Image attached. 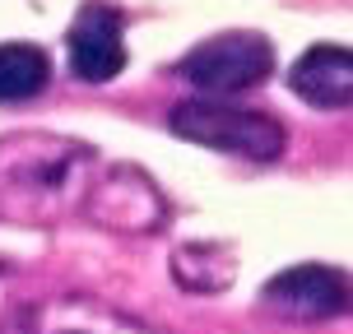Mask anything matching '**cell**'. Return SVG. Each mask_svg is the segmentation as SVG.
I'll return each instance as SVG.
<instances>
[{
  "mask_svg": "<svg viewBox=\"0 0 353 334\" xmlns=\"http://www.w3.org/2000/svg\"><path fill=\"white\" fill-rule=\"evenodd\" d=\"M172 130L191 144L242 154V158H256V163L279 158L283 140H288L274 116L251 112V107H228V103H181L172 112Z\"/></svg>",
  "mask_w": 353,
  "mask_h": 334,
  "instance_id": "6da1fadb",
  "label": "cell"
},
{
  "mask_svg": "<svg viewBox=\"0 0 353 334\" xmlns=\"http://www.w3.org/2000/svg\"><path fill=\"white\" fill-rule=\"evenodd\" d=\"M181 74L200 93L228 98V93L256 88L274 74V47L261 33H219L181 56Z\"/></svg>",
  "mask_w": 353,
  "mask_h": 334,
  "instance_id": "7a4b0ae2",
  "label": "cell"
},
{
  "mask_svg": "<svg viewBox=\"0 0 353 334\" xmlns=\"http://www.w3.org/2000/svg\"><path fill=\"white\" fill-rule=\"evenodd\" d=\"M74 163L70 144H42L33 149V140H10L0 144V205L10 213L28 209V200L37 191L56 200L65 186V167Z\"/></svg>",
  "mask_w": 353,
  "mask_h": 334,
  "instance_id": "3957f363",
  "label": "cell"
},
{
  "mask_svg": "<svg viewBox=\"0 0 353 334\" xmlns=\"http://www.w3.org/2000/svg\"><path fill=\"white\" fill-rule=\"evenodd\" d=\"M70 70L88 84H107L125 70V37H121V19L107 5H84L79 19L70 23Z\"/></svg>",
  "mask_w": 353,
  "mask_h": 334,
  "instance_id": "277c9868",
  "label": "cell"
},
{
  "mask_svg": "<svg viewBox=\"0 0 353 334\" xmlns=\"http://www.w3.org/2000/svg\"><path fill=\"white\" fill-rule=\"evenodd\" d=\"M265 302L288 316H335L349 302V279L330 264H298L265 283Z\"/></svg>",
  "mask_w": 353,
  "mask_h": 334,
  "instance_id": "5b68a950",
  "label": "cell"
},
{
  "mask_svg": "<svg viewBox=\"0 0 353 334\" xmlns=\"http://www.w3.org/2000/svg\"><path fill=\"white\" fill-rule=\"evenodd\" d=\"M288 88L312 107H349L353 103V52L349 47H312L293 61Z\"/></svg>",
  "mask_w": 353,
  "mask_h": 334,
  "instance_id": "8992f818",
  "label": "cell"
},
{
  "mask_svg": "<svg viewBox=\"0 0 353 334\" xmlns=\"http://www.w3.org/2000/svg\"><path fill=\"white\" fill-rule=\"evenodd\" d=\"M52 61L33 42H0V103H23L47 88Z\"/></svg>",
  "mask_w": 353,
  "mask_h": 334,
  "instance_id": "52a82bcc",
  "label": "cell"
}]
</instances>
